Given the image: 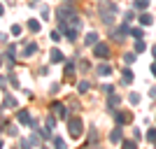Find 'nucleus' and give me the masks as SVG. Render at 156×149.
<instances>
[{
    "label": "nucleus",
    "mask_w": 156,
    "mask_h": 149,
    "mask_svg": "<svg viewBox=\"0 0 156 149\" xmlns=\"http://www.w3.org/2000/svg\"><path fill=\"white\" fill-rule=\"evenodd\" d=\"M98 12H100V19H103L105 26H112L114 19H117V14H119V7L112 0H100L98 2Z\"/></svg>",
    "instance_id": "nucleus-1"
},
{
    "label": "nucleus",
    "mask_w": 156,
    "mask_h": 149,
    "mask_svg": "<svg viewBox=\"0 0 156 149\" xmlns=\"http://www.w3.org/2000/svg\"><path fill=\"white\" fill-rule=\"evenodd\" d=\"M68 128H70L72 137H79V135H82V119H79V117H70V119H68Z\"/></svg>",
    "instance_id": "nucleus-2"
},
{
    "label": "nucleus",
    "mask_w": 156,
    "mask_h": 149,
    "mask_svg": "<svg viewBox=\"0 0 156 149\" xmlns=\"http://www.w3.org/2000/svg\"><path fill=\"white\" fill-rule=\"evenodd\" d=\"M130 33V28H128V23H121V26H117L114 28V30H112V40H114V42H121V40H126V35H128Z\"/></svg>",
    "instance_id": "nucleus-3"
},
{
    "label": "nucleus",
    "mask_w": 156,
    "mask_h": 149,
    "mask_svg": "<svg viewBox=\"0 0 156 149\" xmlns=\"http://www.w3.org/2000/svg\"><path fill=\"white\" fill-rule=\"evenodd\" d=\"M93 56H96V59L107 61V59H110V47L105 44V42H98V44H93Z\"/></svg>",
    "instance_id": "nucleus-4"
},
{
    "label": "nucleus",
    "mask_w": 156,
    "mask_h": 149,
    "mask_svg": "<svg viewBox=\"0 0 156 149\" xmlns=\"http://www.w3.org/2000/svg\"><path fill=\"white\" fill-rule=\"evenodd\" d=\"M35 51H37V44H35V42H23V49H21V56H23V59L35 56Z\"/></svg>",
    "instance_id": "nucleus-5"
},
{
    "label": "nucleus",
    "mask_w": 156,
    "mask_h": 149,
    "mask_svg": "<svg viewBox=\"0 0 156 149\" xmlns=\"http://www.w3.org/2000/svg\"><path fill=\"white\" fill-rule=\"evenodd\" d=\"M114 119H117L119 126H124V123H130L133 114H130V112H117V114H114Z\"/></svg>",
    "instance_id": "nucleus-6"
},
{
    "label": "nucleus",
    "mask_w": 156,
    "mask_h": 149,
    "mask_svg": "<svg viewBox=\"0 0 156 149\" xmlns=\"http://www.w3.org/2000/svg\"><path fill=\"white\" fill-rule=\"evenodd\" d=\"M16 119H19V123H23V126H30V123H33V117L28 114L26 110H19V112H16Z\"/></svg>",
    "instance_id": "nucleus-7"
},
{
    "label": "nucleus",
    "mask_w": 156,
    "mask_h": 149,
    "mask_svg": "<svg viewBox=\"0 0 156 149\" xmlns=\"http://www.w3.org/2000/svg\"><path fill=\"white\" fill-rule=\"evenodd\" d=\"M96 72H98V77H110L112 75V65L110 63H100L96 68Z\"/></svg>",
    "instance_id": "nucleus-8"
},
{
    "label": "nucleus",
    "mask_w": 156,
    "mask_h": 149,
    "mask_svg": "<svg viewBox=\"0 0 156 149\" xmlns=\"http://www.w3.org/2000/svg\"><path fill=\"white\" fill-rule=\"evenodd\" d=\"M121 140H124V130H121V126H119V128H114V130L110 133V142H112V144H119Z\"/></svg>",
    "instance_id": "nucleus-9"
},
{
    "label": "nucleus",
    "mask_w": 156,
    "mask_h": 149,
    "mask_svg": "<svg viewBox=\"0 0 156 149\" xmlns=\"http://www.w3.org/2000/svg\"><path fill=\"white\" fill-rule=\"evenodd\" d=\"M40 137H42L40 133H37V135H30V137H26L21 144H23V147H40Z\"/></svg>",
    "instance_id": "nucleus-10"
},
{
    "label": "nucleus",
    "mask_w": 156,
    "mask_h": 149,
    "mask_svg": "<svg viewBox=\"0 0 156 149\" xmlns=\"http://www.w3.org/2000/svg\"><path fill=\"white\" fill-rule=\"evenodd\" d=\"M130 82H133V70H130V68H124V70H121V84L128 86Z\"/></svg>",
    "instance_id": "nucleus-11"
},
{
    "label": "nucleus",
    "mask_w": 156,
    "mask_h": 149,
    "mask_svg": "<svg viewBox=\"0 0 156 149\" xmlns=\"http://www.w3.org/2000/svg\"><path fill=\"white\" fill-rule=\"evenodd\" d=\"M51 110L56 112V114H58L61 119H70V117H68V110H65V107H63L61 103H54V105H51Z\"/></svg>",
    "instance_id": "nucleus-12"
},
{
    "label": "nucleus",
    "mask_w": 156,
    "mask_h": 149,
    "mask_svg": "<svg viewBox=\"0 0 156 149\" xmlns=\"http://www.w3.org/2000/svg\"><path fill=\"white\" fill-rule=\"evenodd\" d=\"M49 59H51V63H63L65 56L58 51V49H51V51H49Z\"/></svg>",
    "instance_id": "nucleus-13"
},
{
    "label": "nucleus",
    "mask_w": 156,
    "mask_h": 149,
    "mask_svg": "<svg viewBox=\"0 0 156 149\" xmlns=\"http://www.w3.org/2000/svg\"><path fill=\"white\" fill-rule=\"evenodd\" d=\"M137 19H140V23H142V26H149L151 21H154V16H151V14L144 9V12H140V16H137Z\"/></svg>",
    "instance_id": "nucleus-14"
},
{
    "label": "nucleus",
    "mask_w": 156,
    "mask_h": 149,
    "mask_svg": "<svg viewBox=\"0 0 156 149\" xmlns=\"http://www.w3.org/2000/svg\"><path fill=\"white\" fill-rule=\"evenodd\" d=\"M14 56H16V47H14V44H9V47L5 49V61L14 63Z\"/></svg>",
    "instance_id": "nucleus-15"
},
{
    "label": "nucleus",
    "mask_w": 156,
    "mask_h": 149,
    "mask_svg": "<svg viewBox=\"0 0 156 149\" xmlns=\"http://www.w3.org/2000/svg\"><path fill=\"white\" fill-rule=\"evenodd\" d=\"M84 44H89V47L98 44V33H89V35L84 37Z\"/></svg>",
    "instance_id": "nucleus-16"
},
{
    "label": "nucleus",
    "mask_w": 156,
    "mask_h": 149,
    "mask_svg": "<svg viewBox=\"0 0 156 149\" xmlns=\"http://www.w3.org/2000/svg\"><path fill=\"white\" fill-rule=\"evenodd\" d=\"M133 7H135V9H140V12H144V9L149 7V0H135V2H133Z\"/></svg>",
    "instance_id": "nucleus-17"
},
{
    "label": "nucleus",
    "mask_w": 156,
    "mask_h": 149,
    "mask_svg": "<svg viewBox=\"0 0 156 149\" xmlns=\"http://www.w3.org/2000/svg\"><path fill=\"white\" fill-rule=\"evenodd\" d=\"M2 107H16V100H14L12 96H7V93H5V98H2Z\"/></svg>",
    "instance_id": "nucleus-18"
},
{
    "label": "nucleus",
    "mask_w": 156,
    "mask_h": 149,
    "mask_svg": "<svg viewBox=\"0 0 156 149\" xmlns=\"http://www.w3.org/2000/svg\"><path fill=\"white\" fill-rule=\"evenodd\" d=\"M28 30L40 33V21H37V19H28Z\"/></svg>",
    "instance_id": "nucleus-19"
},
{
    "label": "nucleus",
    "mask_w": 156,
    "mask_h": 149,
    "mask_svg": "<svg viewBox=\"0 0 156 149\" xmlns=\"http://www.w3.org/2000/svg\"><path fill=\"white\" fill-rule=\"evenodd\" d=\"M121 103V98L117 96V93H110V100H107V107H114V105Z\"/></svg>",
    "instance_id": "nucleus-20"
},
{
    "label": "nucleus",
    "mask_w": 156,
    "mask_h": 149,
    "mask_svg": "<svg viewBox=\"0 0 156 149\" xmlns=\"http://www.w3.org/2000/svg\"><path fill=\"white\" fill-rule=\"evenodd\" d=\"M144 49H147V44H144V40H142V37H140V40H135V51H137V54H142Z\"/></svg>",
    "instance_id": "nucleus-21"
},
{
    "label": "nucleus",
    "mask_w": 156,
    "mask_h": 149,
    "mask_svg": "<svg viewBox=\"0 0 156 149\" xmlns=\"http://www.w3.org/2000/svg\"><path fill=\"white\" fill-rule=\"evenodd\" d=\"M135 54H137V51H128V54H124V61H126L128 65H130V63H135V59H137Z\"/></svg>",
    "instance_id": "nucleus-22"
},
{
    "label": "nucleus",
    "mask_w": 156,
    "mask_h": 149,
    "mask_svg": "<svg viewBox=\"0 0 156 149\" xmlns=\"http://www.w3.org/2000/svg\"><path fill=\"white\" fill-rule=\"evenodd\" d=\"M130 35H133L135 40H140V37H144V30L142 28H130Z\"/></svg>",
    "instance_id": "nucleus-23"
},
{
    "label": "nucleus",
    "mask_w": 156,
    "mask_h": 149,
    "mask_svg": "<svg viewBox=\"0 0 156 149\" xmlns=\"http://www.w3.org/2000/svg\"><path fill=\"white\" fill-rule=\"evenodd\" d=\"M89 86H91L89 82H79V84H77V91H79V93H86V91H89Z\"/></svg>",
    "instance_id": "nucleus-24"
},
{
    "label": "nucleus",
    "mask_w": 156,
    "mask_h": 149,
    "mask_svg": "<svg viewBox=\"0 0 156 149\" xmlns=\"http://www.w3.org/2000/svg\"><path fill=\"white\" fill-rule=\"evenodd\" d=\"M121 144H124L126 149H135L137 144H135V140H121Z\"/></svg>",
    "instance_id": "nucleus-25"
},
{
    "label": "nucleus",
    "mask_w": 156,
    "mask_h": 149,
    "mask_svg": "<svg viewBox=\"0 0 156 149\" xmlns=\"http://www.w3.org/2000/svg\"><path fill=\"white\" fill-rule=\"evenodd\" d=\"M72 72H75V63H70V61H68V63H65V75L70 77Z\"/></svg>",
    "instance_id": "nucleus-26"
},
{
    "label": "nucleus",
    "mask_w": 156,
    "mask_h": 149,
    "mask_svg": "<svg viewBox=\"0 0 156 149\" xmlns=\"http://www.w3.org/2000/svg\"><path fill=\"white\" fill-rule=\"evenodd\" d=\"M44 126H47V128H54V126H56V119H54V117H47L44 119Z\"/></svg>",
    "instance_id": "nucleus-27"
},
{
    "label": "nucleus",
    "mask_w": 156,
    "mask_h": 149,
    "mask_svg": "<svg viewBox=\"0 0 156 149\" xmlns=\"http://www.w3.org/2000/svg\"><path fill=\"white\" fill-rule=\"evenodd\" d=\"M128 103L137 105V103H140V96H137V93H130V96H128Z\"/></svg>",
    "instance_id": "nucleus-28"
},
{
    "label": "nucleus",
    "mask_w": 156,
    "mask_h": 149,
    "mask_svg": "<svg viewBox=\"0 0 156 149\" xmlns=\"http://www.w3.org/2000/svg\"><path fill=\"white\" fill-rule=\"evenodd\" d=\"M147 140H149V142H156V128H151L149 133H147Z\"/></svg>",
    "instance_id": "nucleus-29"
},
{
    "label": "nucleus",
    "mask_w": 156,
    "mask_h": 149,
    "mask_svg": "<svg viewBox=\"0 0 156 149\" xmlns=\"http://www.w3.org/2000/svg\"><path fill=\"white\" fill-rule=\"evenodd\" d=\"M40 16H42V19H49V7H42V9H40Z\"/></svg>",
    "instance_id": "nucleus-30"
},
{
    "label": "nucleus",
    "mask_w": 156,
    "mask_h": 149,
    "mask_svg": "<svg viewBox=\"0 0 156 149\" xmlns=\"http://www.w3.org/2000/svg\"><path fill=\"white\" fill-rule=\"evenodd\" d=\"M61 37H63V33H61V30H54L51 33V40H54V42H58Z\"/></svg>",
    "instance_id": "nucleus-31"
},
{
    "label": "nucleus",
    "mask_w": 156,
    "mask_h": 149,
    "mask_svg": "<svg viewBox=\"0 0 156 149\" xmlns=\"http://www.w3.org/2000/svg\"><path fill=\"white\" fill-rule=\"evenodd\" d=\"M103 93H107V96H110V93H114V86H112V84H105V86H103Z\"/></svg>",
    "instance_id": "nucleus-32"
},
{
    "label": "nucleus",
    "mask_w": 156,
    "mask_h": 149,
    "mask_svg": "<svg viewBox=\"0 0 156 149\" xmlns=\"http://www.w3.org/2000/svg\"><path fill=\"white\" fill-rule=\"evenodd\" d=\"M91 65H89V61H79V70H89Z\"/></svg>",
    "instance_id": "nucleus-33"
},
{
    "label": "nucleus",
    "mask_w": 156,
    "mask_h": 149,
    "mask_svg": "<svg viewBox=\"0 0 156 149\" xmlns=\"http://www.w3.org/2000/svg\"><path fill=\"white\" fill-rule=\"evenodd\" d=\"M54 144H56V147H63V137H58V135H56V137H54Z\"/></svg>",
    "instance_id": "nucleus-34"
},
{
    "label": "nucleus",
    "mask_w": 156,
    "mask_h": 149,
    "mask_svg": "<svg viewBox=\"0 0 156 149\" xmlns=\"http://www.w3.org/2000/svg\"><path fill=\"white\" fill-rule=\"evenodd\" d=\"M133 16H135V14H133V12H126V14H124V21H126V23H128V21H133Z\"/></svg>",
    "instance_id": "nucleus-35"
},
{
    "label": "nucleus",
    "mask_w": 156,
    "mask_h": 149,
    "mask_svg": "<svg viewBox=\"0 0 156 149\" xmlns=\"http://www.w3.org/2000/svg\"><path fill=\"white\" fill-rule=\"evenodd\" d=\"M133 135H135V140H142V133H140V128L133 130Z\"/></svg>",
    "instance_id": "nucleus-36"
},
{
    "label": "nucleus",
    "mask_w": 156,
    "mask_h": 149,
    "mask_svg": "<svg viewBox=\"0 0 156 149\" xmlns=\"http://www.w3.org/2000/svg\"><path fill=\"white\" fill-rule=\"evenodd\" d=\"M151 75H156V63H154V65H151Z\"/></svg>",
    "instance_id": "nucleus-37"
},
{
    "label": "nucleus",
    "mask_w": 156,
    "mask_h": 149,
    "mask_svg": "<svg viewBox=\"0 0 156 149\" xmlns=\"http://www.w3.org/2000/svg\"><path fill=\"white\" fill-rule=\"evenodd\" d=\"M151 54H154V59H156V47H154V49H151Z\"/></svg>",
    "instance_id": "nucleus-38"
},
{
    "label": "nucleus",
    "mask_w": 156,
    "mask_h": 149,
    "mask_svg": "<svg viewBox=\"0 0 156 149\" xmlns=\"http://www.w3.org/2000/svg\"><path fill=\"white\" fill-rule=\"evenodd\" d=\"M154 144H156V142H154Z\"/></svg>",
    "instance_id": "nucleus-39"
}]
</instances>
